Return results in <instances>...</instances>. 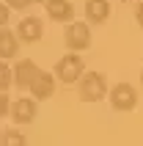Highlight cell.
<instances>
[{
	"instance_id": "1",
	"label": "cell",
	"mask_w": 143,
	"mask_h": 146,
	"mask_svg": "<svg viewBox=\"0 0 143 146\" xmlns=\"http://www.w3.org/2000/svg\"><path fill=\"white\" fill-rule=\"evenodd\" d=\"M77 88L83 102H99L107 97V80L102 72H88V74L83 72V77L77 80Z\"/></svg>"
},
{
	"instance_id": "2",
	"label": "cell",
	"mask_w": 143,
	"mask_h": 146,
	"mask_svg": "<svg viewBox=\"0 0 143 146\" xmlns=\"http://www.w3.org/2000/svg\"><path fill=\"white\" fill-rule=\"evenodd\" d=\"M83 72H85V69H83V58H80L77 52H66L55 64V72L52 74H55L64 86H72V83H77L80 77H83Z\"/></svg>"
},
{
	"instance_id": "3",
	"label": "cell",
	"mask_w": 143,
	"mask_h": 146,
	"mask_svg": "<svg viewBox=\"0 0 143 146\" xmlns=\"http://www.w3.org/2000/svg\"><path fill=\"white\" fill-rule=\"evenodd\" d=\"M64 41L72 52H80V50L91 47V31H88V22H69L64 33Z\"/></svg>"
},
{
	"instance_id": "4",
	"label": "cell",
	"mask_w": 143,
	"mask_h": 146,
	"mask_svg": "<svg viewBox=\"0 0 143 146\" xmlns=\"http://www.w3.org/2000/svg\"><path fill=\"white\" fill-rule=\"evenodd\" d=\"M110 105L116 110H135L138 105V91L129 83H116L110 88Z\"/></svg>"
},
{
	"instance_id": "5",
	"label": "cell",
	"mask_w": 143,
	"mask_h": 146,
	"mask_svg": "<svg viewBox=\"0 0 143 146\" xmlns=\"http://www.w3.org/2000/svg\"><path fill=\"white\" fill-rule=\"evenodd\" d=\"M41 33H44V25H41L39 17H22L19 25H17V39L22 41V44H33V41H39Z\"/></svg>"
},
{
	"instance_id": "6",
	"label": "cell",
	"mask_w": 143,
	"mask_h": 146,
	"mask_svg": "<svg viewBox=\"0 0 143 146\" xmlns=\"http://www.w3.org/2000/svg\"><path fill=\"white\" fill-rule=\"evenodd\" d=\"M28 91H30L36 99H50L52 94H55V74H50V72H41L33 77V83L28 86Z\"/></svg>"
},
{
	"instance_id": "7",
	"label": "cell",
	"mask_w": 143,
	"mask_h": 146,
	"mask_svg": "<svg viewBox=\"0 0 143 146\" xmlns=\"http://www.w3.org/2000/svg\"><path fill=\"white\" fill-rule=\"evenodd\" d=\"M8 113H11V119L17 124H30L36 119V102L30 97H19L17 102H11V110Z\"/></svg>"
},
{
	"instance_id": "8",
	"label": "cell",
	"mask_w": 143,
	"mask_h": 146,
	"mask_svg": "<svg viewBox=\"0 0 143 146\" xmlns=\"http://www.w3.org/2000/svg\"><path fill=\"white\" fill-rule=\"evenodd\" d=\"M11 72H14V83L17 86H19V88H28L33 83V77L39 74V66H36V61H30V58H22V61H17V66Z\"/></svg>"
},
{
	"instance_id": "9",
	"label": "cell",
	"mask_w": 143,
	"mask_h": 146,
	"mask_svg": "<svg viewBox=\"0 0 143 146\" xmlns=\"http://www.w3.org/2000/svg\"><path fill=\"white\" fill-rule=\"evenodd\" d=\"M44 8H47V17L55 22H74V6L69 0H47Z\"/></svg>"
},
{
	"instance_id": "10",
	"label": "cell",
	"mask_w": 143,
	"mask_h": 146,
	"mask_svg": "<svg viewBox=\"0 0 143 146\" xmlns=\"http://www.w3.org/2000/svg\"><path fill=\"white\" fill-rule=\"evenodd\" d=\"M110 17V0H85V19L88 22H105Z\"/></svg>"
},
{
	"instance_id": "11",
	"label": "cell",
	"mask_w": 143,
	"mask_h": 146,
	"mask_svg": "<svg viewBox=\"0 0 143 146\" xmlns=\"http://www.w3.org/2000/svg\"><path fill=\"white\" fill-rule=\"evenodd\" d=\"M19 52V39L11 31H0V61H8Z\"/></svg>"
},
{
	"instance_id": "12",
	"label": "cell",
	"mask_w": 143,
	"mask_h": 146,
	"mask_svg": "<svg viewBox=\"0 0 143 146\" xmlns=\"http://www.w3.org/2000/svg\"><path fill=\"white\" fill-rule=\"evenodd\" d=\"M0 146H28V138L17 130H6L0 132Z\"/></svg>"
},
{
	"instance_id": "13",
	"label": "cell",
	"mask_w": 143,
	"mask_h": 146,
	"mask_svg": "<svg viewBox=\"0 0 143 146\" xmlns=\"http://www.w3.org/2000/svg\"><path fill=\"white\" fill-rule=\"evenodd\" d=\"M11 83H14V72H11V66H8L6 61H0V91H6Z\"/></svg>"
},
{
	"instance_id": "14",
	"label": "cell",
	"mask_w": 143,
	"mask_h": 146,
	"mask_svg": "<svg viewBox=\"0 0 143 146\" xmlns=\"http://www.w3.org/2000/svg\"><path fill=\"white\" fill-rule=\"evenodd\" d=\"M8 110H11V99L6 97V91H0V119L8 116Z\"/></svg>"
},
{
	"instance_id": "15",
	"label": "cell",
	"mask_w": 143,
	"mask_h": 146,
	"mask_svg": "<svg viewBox=\"0 0 143 146\" xmlns=\"http://www.w3.org/2000/svg\"><path fill=\"white\" fill-rule=\"evenodd\" d=\"M33 3H36V0H6L8 8H19V11H22V8H28V6H33Z\"/></svg>"
},
{
	"instance_id": "16",
	"label": "cell",
	"mask_w": 143,
	"mask_h": 146,
	"mask_svg": "<svg viewBox=\"0 0 143 146\" xmlns=\"http://www.w3.org/2000/svg\"><path fill=\"white\" fill-rule=\"evenodd\" d=\"M8 17H11V8H8L6 3H0V28H6V22H8Z\"/></svg>"
},
{
	"instance_id": "17",
	"label": "cell",
	"mask_w": 143,
	"mask_h": 146,
	"mask_svg": "<svg viewBox=\"0 0 143 146\" xmlns=\"http://www.w3.org/2000/svg\"><path fill=\"white\" fill-rule=\"evenodd\" d=\"M135 17H138V25L143 28V0H140V6L135 8Z\"/></svg>"
},
{
	"instance_id": "18",
	"label": "cell",
	"mask_w": 143,
	"mask_h": 146,
	"mask_svg": "<svg viewBox=\"0 0 143 146\" xmlns=\"http://www.w3.org/2000/svg\"><path fill=\"white\" fill-rule=\"evenodd\" d=\"M140 86H143V72H140Z\"/></svg>"
}]
</instances>
